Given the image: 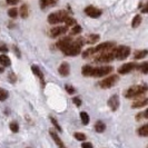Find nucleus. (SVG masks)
Here are the masks:
<instances>
[{"label":"nucleus","instance_id":"1","mask_svg":"<svg viewBox=\"0 0 148 148\" xmlns=\"http://www.w3.org/2000/svg\"><path fill=\"white\" fill-rule=\"evenodd\" d=\"M68 17H69V15L66 11L59 10V11L52 12L48 16V22L51 23V25H56V23H59V22H64Z\"/></svg>","mask_w":148,"mask_h":148},{"label":"nucleus","instance_id":"2","mask_svg":"<svg viewBox=\"0 0 148 148\" xmlns=\"http://www.w3.org/2000/svg\"><path fill=\"white\" fill-rule=\"evenodd\" d=\"M147 90L146 86H133L126 91V98H136L143 96Z\"/></svg>","mask_w":148,"mask_h":148},{"label":"nucleus","instance_id":"3","mask_svg":"<svg viewBox=\"0 0 148 148\" xmlns=\"http://www.w3.org/2000/svg\"><path fill=\"white\" fill-rule=\"evenodd\" d=\"M116 58V49H111L106 52H103L100 56L96 58V62H109Z\"/></svg>","mask_w":148,"mask_h":148},{"label":"nucleus","instance_id":"4","mask_svg":"<svg viewBox=\"0 0 148 148\" xmlns=\"http://www.w3.org/2000/svg\"><path fill=\"white\" fill-rule=\"evenodd\" d=\"M111 71H112V67H110V66L92 68L91 76H92V77H104V76H106V75L110 74Z\"/></svg>","mask_w":148,"mask_h":148},{"label":"nucleus","instance_id":"5","mask_svg":"<svg viewBox=\"0 0 148 148\" xmlns=\"http://www.w3.org/2000/svg\"><path fill=\"white\" fill-rule=\"evenodd\" d=\"M130 55V48L127 46H119L116 48V58L119 60L126 59L127 57Z\"/></svg>","mask_w":148,"mask_h":148},{"label":"nucleus","instance_id":"6","mask_svg":"<svg viewBox=\"0 0 148 148\" xmlns=\"http://www.w3.org/2000/svg\"><path fill=\"white\" fill-rule=\"evenodd\" d=\"M117 82H118V76L114 75V76H110V77H108L106 79H103L101 82H99V86L103 89H108L112 87Z\"/></svg>","mask_w":148,"mask_h":148},{"label":"nucleus","instance_id":"7","mask_svg":"<svg viewBox=\"0 0 148 148\" xmlns=\"http://www.w3.org/2000/svg\"><path fill=\"white\" fill-rule=\"evenodd\" d=\"M85 12H86V15H88L90 18H99L101 14H103V11L100 10V9H98V8L94 7V6H89L85 9Z\"/></svg>","mask_w":148,"mask_h":148},{"label":"nucleus","instance_id":"8","mask_svg":"<svg viewBox=\"0 0 148 148\" xmlns=\"http://www.w3.org/2000/svg\"><path fill=\"white\" fill-rule=\"evenodd\" d=\"M115 47V44L114 42H110V41H107V42H104V44L98 45L95 49V52H106L108 50H111L112 48Z\"/></svg>","mask_w":148,"mask_h":148},{"label":"nucleus","instance_id":"9","mask_svg":"<svg viewBox=\"0 0 148 148\" xmlns=\"http://www.w3.org/2000/svg\"><path fill=\"white\" fill-rule=\"evenodd\" d=\"M135 68H138L137 64H135V62H128V64H125V65H123V66L119 68L118 73L121 75L128 74V73H130L132 70H134Z\"/></svg>","mask_w":148,"mask_h":148},{"label":"nucleus","instance_id":"10","mask_svg":"<svg viewBox=\"0 0 148 148\" xmlns=\"http://www.w3.org/2000/svg\"><path fill=\"white\" fill-rule=\"evenodd\" d=\"M119 105H120V101H119L118 95H114V96H111L110 98H109V100H108V106H109V108H110L112 111L117 110Z\"/></svg>","mask_w":148,"mask_h":148},{"label":"nucleus","instance_id":"11","mask_svg":"<svg viewBox=\"0 0 148 148\" xmlns=\"http://www.w3.org/2000/svg\"><path fill=\"white\" fill-rule=\"evenodd\" d=\"M71 38H69V37H66V38H64V39H61L59 42L57 44V47L59 48L61 51H66L67 50V48L69 47V45L71 44Z\"/></svg>","mask_w":148,"mask_h":148},{"label":"nucleus","instance_id":"12","mask_svg":"<svg viewBox=\"0 0 148 148\" xmlns=\"http://www.w3.org/2000/svg\"><path fill=\"white\" fill-rule=\"evenodd\" d=\"M67 30H68V27H56L50 31V37L52 38H56L60 36V35H64L66 34Z\"/></svg>","mask_w":148,"mask_h":148},{"label":"nucleus","instance_id":"13","mask_svg":"<svg viewBox=\"0 0 148 148\" xmlns=\"http://www.w3.org/2000/svg\"><path fill=\"white\" fill-rule=\"evenodd\" d=\"M58 3V0H40L39 1V5L41 9H46L48 7H52V6H56Z\"/></svg>","mask_w":148,"mask_h":148},{"label":"nucleus","instance_id":"14","mask_svg":"<svg viewBox=\"0 0 148 148\" xmlns=\"http://www.w3.org/2000/svg\"><path fill=\"white\" fill-rule=\"evenodd\" d=\"M49 134H50V136L52 137V139L55 140L56 145H57L58 147H59V148H67L66 146H65V144L62 143V140H61V139L59 138V136H58L57 134L55 133L53 130H50V132H49Z\"/></svg>","mask_w":148,"mask_h":148},{"label":"nucleus","instance_id":"15","mask_svg":"<svg viewBox=\"0 0 148 148\" xmlns=\"http://www.w3.org/2000/svg\"><path fill=\"white\" fill-rule=\"evenodd\" d=\"M69 69H70V67H69V64H67V62H62L60 67L58 68V71H59V74L62 76V77H66L69 75Z\"/></svg>","mask_w":148,"mask_h":148},{"label":"nucleus","instance_id":"16","mask_svg":"<svg viewBox=\"0 0 148 148\" xmlns=\"http://www.w3.org/2000/svg\"><path fill=\"white\" fill-rule=\"evenodd\" d=\"M31 70H32V73L37 76L38 78L40 79V82H42V86H45V78H44V75L41 73V70L39 69V67L36 66V65H34V66H31Z\"/></svg>","mask_w":148,"mask_h":148},{"label":"nucleus","instance_id":"17","mask_svg":"<svg viewBox=\"0 0 148 148\" xmlns=\"http://www.w3.org/2000/svg\"><path fill=\"white\" fill-rule=\"evenodd\" d=\"M99 35H88V37L85 38V42L88 45H91V44H95L97 42L98 40H99Z\"/></svg>","mask_w":148,"mask_h":148},{"label":"nucleus","instance_id":"18","mask_svg":"<svg viewBox=\"0 0 148 148\" xmlns=\"http://www.w3.org/2000/svg\"><path fill=\"white\" fill-rule=\"evenodd\" d=\"M148 103L147 98H143V99H138L137 101H135L133 104V108H141V107H144V106H146Z\"/></svg>","mask_w":148,"mask_h":148},{"label":"nucleus","instance_id":"19","mask_svg":"<svg viewBox=\"0 0 148 148\" xmlns=\"http://www.w3.org/2000/svg\"><path fill=\"white\" fill-rule=\"evenodd\" d=\"M10 64H11V61H10V58L6 56V55H1L0 56V65L3 67H8L10 66Z\"/></svg>","mask_w":148,"mask_h":148},{"label":"nucleus","instance_id":"20","mask_svg":"<svg viewBox=\"0 0 148 148\" xmlns=\"http://www.w3.org/2000/svg\"><path fill=\"white\" fill-rule=\"evenodd\" d=\"M29 15V8H28V5H22L20 7V16L22 18H27Z\"/></svg>","mask_w":148,"mask_h":148},{"label":"nucleus","instance_id":"21","mask_svg":"<svg viewBox=\"0 0 148 148\" xmlns=\"http://www.w3.org/2000/svg\"><path fill=\"white\" fill-rule=\"evenodd\" d=\"M106 129V125H105L103 121H97L96 125H95V130L97 133H104V130Z\"/></svg>","mask_w":148,"mask_h":148},{"label":"nucleus","instance_id":"22","mask_svg":"<svg viewBox=\"0 0 148 148\" xmlns=\"http://www.w3.org/2000/svg\"><path fill=\"white\" fill-rule=\"evenodd\" d=\"M80 118H82V123L84 125H88L89 124L90 118H89V115L86 111H82V112H80Z\"/></svg>","mask_w":148,"mask_h":148},{"label":"nucleus","instance_id":"23","mask_svg":"<svg viewBox=\"0 0 148 148\" xmlns=\"http://www.w3.org/2000/svg\"><path fill=\"white\" fill-rule=\"evenodd\" d=\"M147 50H141V51H136L135 52V55H134V57H135V59H143V58H145L146 56H147Z\"/></svg>","mask_w":148,"mask_h":148},{"label":"nucleus","instance_id":"24","mask_svg":"<svg viewBox=\"0 0 148 148\" xmlns=\"http://www.w3.org/2000/svg\"><path fill=\"white\" fill-rule=\"evenodd\" d=\"M138 135L143 136V137H146L148 136V125H144L143 127H140L138 129Z\"/></svg>","mask_w":148,"mask_h":148},{"label":"nucleus","instance_id":"25","mask_svg":"<svg viewBox=\"0 0 148 148\" xmlns=\"http://www.w3.org/2000/svg\"><path fill=\"white\" fill-rule=\"evenodd\" d=\"M91 71H92V67L87 65V66L82 67V74L84 75V76H91Z\"/></svg>","mask_w":148,"mask_h":148},{"label":"nucleus","instance_id":"26","mask_svg":"<svg viewBox=\"0 0 148 148\" xmlns=\"http://www.w3.org/2000/svg\"><path fill=\"white\" fill-rule=\"evenodd\" d=\"M140 23H141V16H139V15L135 16L133 22H132V26H133L134 28H137Z\"/></svg>","mask_w":148,"mask_h":148},{"label":"nucleus","instance_id":"27","mask_svg":"<svg viewBox=\"0 0 148 148\" xmlns=\"http://www.w3.org/2000/svg\"><path fill=\"white\" fill-rule=\"evenodd\" d=\"M9 96V94H8L7 90H5V89H0V101H3V100H6Z\"/></svg>","mask_w":148,"mask_h":148},{"label":"nucleus","instance_id":"28","mask_svg":"<svg viewBox=\"0 0 148 148\" xmlns=\"http://www.w3.org/2000/svg\"><path fill=\"white\" fill-rule=\"evenodd\" d=\"M65 22H66V25L68 26V27H69V26L74 27V26H76V25H77V21L75 20L74 18H71L70 16H69V17H68V18L66 19V20H65Z\"/></svg>","mask_w":148,"mask_h":148},{"label":"nucleus","instance_id":"29","mask_svg":"<svg viewBox=\"0 0 148 148\" xmlns=\"http://www.w3.org/2000/svg\"><path fill=\"white\" fill-rule=\"evenodd\" d=\"M82 31V27H80V26H78V25H76V26H74V28L71 29L70 34H71V35H79Z\"/></svg>","mask_w":148,"mask_h":148},{"label":"nucleus","instance_id":"30","mask_svg":"<svg viewBox=\"0 0 148 148\" xmlns=\"http://www.w3.org/2000/svg\"><path fill=\"white\" fill-rule=\"evenodd\" d=\"M9 127H10V130H11L12 133H18V132H19V125H18L17 123H15V121H12Z\"/></svg>","mask_w":148,"mask_h":148},{"label":"nucleus","instance_id":"31","mask_svg":"<svg viewBox=\"0 0 148 148\" xmlns=\"http://www.w3.org/2000/svg\"><path fill=\"white\" fill-rule=\"evenodd\" d=\"M92 53H95V49L94 48H89V49H87V50H85V51L82 52V57L84 58H87V57H89Z\"/></svg>","mask_w":148,"mask_h":148},{"label":"nucleus","instance_id":"32","mask_svg":"<svg viewBox=\"0 0 148 148\" xmlns=\"http://www.w3.org/2000/svg\"><path fill=\"white\" fill-rule=\"evenodd\" d=\"M75 138L77 139V140H80V141H84L86 139V135L82 133H75Z\"/></svg>","mask_w":148,"mask_h":148},{"label":"nucleus","instance_id":"33","mask_svg":"<svg viewBox=\"0 0 148 148\" xmlns=\"http://www.w3.org/2000/svg\"><path fill=\"white\" fill-rule=\"evenodd\" d=\"M8 15H9L10 18H16L17 15H18V11H17L16 8H11V9H9V11H8Z\"/></svg>","mask_w":148,"mask_h":148},{"label":"nucleus","instance_id":"34","mask_svg":"<svg viewBox=\"0 0 148 148\" xmlns=\"http://www.w3.org/2000/svg\"><path fill=\"white\" fill-rule=\"evenodd\" d=\"M138 68H140V70L144 74H148V62H144L141 66H138Z\"/></svg>","mask_w":148,"mask_h":148},{"label":"nucleus","instance_id":"35","mask_svg":"<svg viewBox=\"0 0 148 148\" xmlns=\"http://www.w3.org/2000/svg\"><path fill=\"white\" fill-rule=\"evenodd\" d=\"M65 88H66L67 92H68V94H70V95H73V94L76 92V89H75L73 86H70V85H66V86H65Z\"/></svg>","mask_w":148,"mask_h":148},{"label":"nucleus","instance_id":"36","mask_svg":"<svg viewBox=\"0 0 148 148\" xmlns=\"http://www.w3.org/2000/svg\"><path fill=\"white\" fill-rule=\"evenodd\" d=\"M50 120H51V123L53 124V126L56 127V129H57V130H59V132H61V127H60L59 124L57 123V120H56L55 118H52V117L50 118Z\"/></svg>","mask_w":148,"mask_h":148},{"label":"nucleus","instance_id":"37","mask_svg":"<svg viewBox=\"0 0 148 148\" xmlns=\"http://www.w3.org/2000/svg\"><path fill=\"white\" fill-rule=\"evenodd\" d=\"M8 47L6 46V44H0V52H7Z\"/></svg>","mask_w":148,"mask_h":148},{"label":"nucleus","instance_id":"38","mask_svg":"<svg viewBox=\"0 0 148 148\" xmlns=\"http://www.w3.org/2000/svg\"><path fill=\"white\" fill-rule=\"evenodd\" d=\"M73 103H74L75 105H77L78 107H79V106H82V100H80L79 98H76V97L73 98Z\"/></svg>","mask_w":148,"mask_h":148},{"label":"nucleus","instance_id":"39","mask_svg":"<svg viewBox=\"0 0 148 148\" xmlns=\"http://www.w3.org/2000/svg\"><path fill=\"white\" fill-rule=\"evenodd\" d=\"M82 148H94V146H92L91 143H82Z\"/></svg>","mask_w":148,"mask_h":148},{"label":"nucleus","instance_id":"40","mask_svg":"<svg viewBox=\"0 0 148 148\" xmlns=\"http://www.w3.org/2000/svg\"><path fill=\"white\" fill-rule=\"evenodd\" d=\"M19 1H20V0H7V3L8 5H10V6H15V5H17Z\"/></svg>","mask_w":148,"mask_h":148},{"label":"nucleus","instance_id":"41","mask_svg":"<svg viewBox=\"0 0 148 148\" xmlns=\"http://www.w3.org/2000/svg\"><path fill=\"white\" fill-rule=\"evenodd\" d=\"M9 78H10V82H16V75L14 74V73H11V74L9 75Z\"/></svg>","mask_w":148,"mask_h":148},{"label":"nucleus","instance_id":"42","mask_svg":"<svg viewBox=\"0 0 148 148\" xmlns=\"http://www.w3.org/2000/svg\"><path fill=\"white\" fill-rule=\"evenodd\" d=\"M14 51L16 52V55H17V57H18V58H20V57H21V55H20V51L18 50V48H17L16 46H14Z\"/></svg>","mask_w":148,"mask_h":148},{"label":"nucleus","instance_id":"43","mask_svg":"<svg viewBox=\"0 0 148 148\" xmlns=\"http://www.w3.org/2000/svg\"><path fill=\"white\" fill-rule=\"evenodd\" d=\"M1 73H3V68H2V67H0V74H1Z\"/></svg>","mask_w":148,"mask_h":148}]
</instances>
